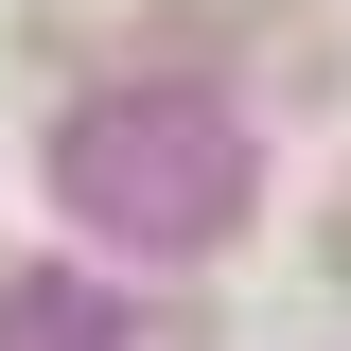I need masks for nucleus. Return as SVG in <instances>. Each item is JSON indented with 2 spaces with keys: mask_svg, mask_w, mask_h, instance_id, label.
<instances>
[{
  "mask_svg": "<svg viewBox=\"0 0 351 351\" xmlns=\"http://www.w3.org/2000/svg\"><path fill=\"white\" fill-rule=\"evenodd\" d=\"M36 36L53 53H176L193 18H176V0H36Z\"/></svg>",
  "mask_w": 351,
  "mask_h": 351,
  "instance_id": "obj_1",
  "label": "nucleus"
},
{
  "mask_svg": "<svg viewBox=\"0 0 351 351\" xmlns=\"http://www.w3.org/2000/svg\"><path fill=\"white\" fill-rule=\"evenodd\" d=\"M334 281H351V193H334Z\"/></svg>",
  "mask_w": 351,
  "mask_h": 351,
  "instance_id": "obj_2",
  "label": "nucleus"
}]
</instances>
